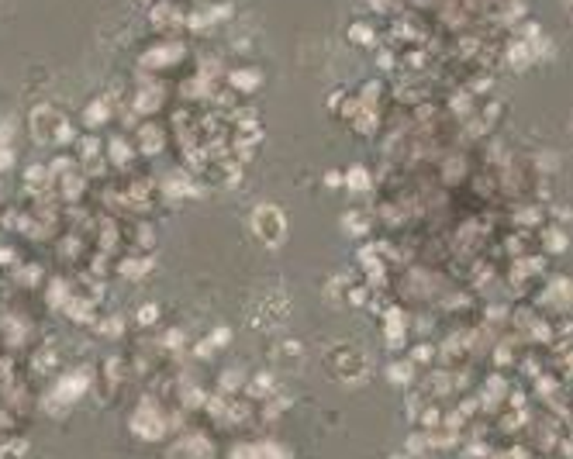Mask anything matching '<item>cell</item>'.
I'll list each match as a JSON object with an SVG mask.
<instances>
[{
    "mask_svg": "<svg viewBox=\"0 0 573 459\" xmlns=\"http://www.w3.org/2000/svg\"><path fill=\"white\" fill-rule=\"evenodd\" d=\"M11 159H14L11 149H0V170H7V166H11Z\"/></svg>",
    "mask_w": 573,
    "mask_h": 459,
    "instance_id": "obj_10",
    "label": "cell"
},
{
    "mask_svg": "<svg viewBox=\"0 0 573 459\" xmlns=\"http://www.w3.org/2000/svg\"><path fill=\"white\" fill-rule=\"evenodd\" d=\"M228 339H232V335H228V328H218V331H215V335H211L207 342H211V346H225Z\"/></svg>",
    "mask_w": 573,
    "mask_h": 459,
    "instance_id": "obj_9",
    "label": "cell"
},
{
    "mask_svg": "<svg viewBox=\"0 0 573 459\" xmlns=\"http://www.w3.org/2000/svg\"><path fill=\"white\" fill-rule=\"evenodd\" d=\"M325 183H331V187H339V183H342V176H339V173H329V176H325Z\"/></svg>",
    "mask_w": 573,
    "mask_h": 459,
    "instance_id": "obj_11",
    "label": "cell"
},
{
    "mask_svg": "<svg viewBox=\"0 0 573 459\" xmlns=\"http://www.w3.org/2000/svg\"><path fill=\"white\" fill-rule=\"evenodd\" d=\"M252 228H256V235H260L263 245L277 249L286 235L284 211H280V207H273V204H260V207H256V215H252Z\"/></svg>",
    "mask_w": 573,
    "mask_h": 459,
    "instance_id": "obj_1",
    "label": "cell"
},
{
    "mask_svg": "<svg viewBox=\"0 0 573 459\" xmlns=\"http://www.w3.org/2000/svg\"><path fill=\"white\" fill-rule=\"evenodd\" d=\"M346 183L363 190V187H366V173H363V170H349V173H346Z\"/></svg>",
    "mask_w": 573,
    "mask_h": 459,
    "instance_id": "obj_8",
    "label": "cell"
},
{
    "mask_svg": "<svg viewBox=\"0 0 573 459\" xmlns=\"http://www.w3.org/2000/svg\"><path fill=\"white\" fill-rule=\"evenodd\" d=\"M155 318H159V307H155V305H149V307H142V311H138V325H153Z\"/></svg>",
    "mask_w": 573,
    "mask_h": 459,
    "instance_id": "obj_7",
    "label": "cell"
},
{
    "mask_svg": "<svg viewBox=\"0 0 573 459\" xmlns=\"http://www.w3.org/2000/svg\"><path fill=\"white\" fill-rule=\"evenodd\" d=\"M84 391H87V376L73 373V376H66V380H59V387L48 393V408L63 411V408H69L76 397H84Z\"/></svg>",
    "mask_w": 573,
    "mask_h": 459,
    "instance_id": "obj_2",
    "label": "cell"
},
{
    "mask_svg": "<svg viewBox=\"0 0 573 459\" xmlns=\"http://www.w3.org/2000/svg\"><path fill=\"white\" fill-rule=\"evenodd\" d=\"M145 269H153V260H125L121 262V273L128 277V280H135L138 273H145Z\"/></svg>",
    "mask_w": 573,
    "mask_h": 459,
    "instance_id": "obj_6",
    "label": "cell"
},
{
    "mask_svg": "<svg viewBox=\"0 0 573 459\" xmlns=\"http://www.w3.org/2000/svg\"><path fill=\"white\" fill-rule=\"evenodd\" d=\"M394 459H411V456H394Z\"/></svg>",
    "mask_w": 573,
    "mask_h": 459,
    "instance_id": "obj_12",
    "label": "cell"
},
{
    "mask_svg": "<svg viewBox=\"0 0 573 459\" xmlns=\"http://www.w3.org/2000/svg\"><path fill=\"white\" fill-rule=\"evenodd\" d=\"M132 432L138 438H145V442H155V438H163V432H166V418L155 415L153 408L145 404V408H138V411H135Z\"/></svg>",
    "mask_w": 573,
    "mask_h": 459,
    "instance_id": "obj_3",
    "label": "cell"
},
{
    "mask_svg": "<svg viewBox=\"0 0 573 459\" xmlns=\"http://www.w3.org/2000/svg\"><path fill=\"white\" fill-rule=\"evenodd\" d=\"M273 391H277V384H273V376H269V373H260V376L249 384V393H252V397H269Z\"/></svg>",
    "mask_w": 573,
    "mask_h": 459,
    "instance_id": "obj_4",
    "label": "cell"
},
{
    "mask_svg": "<svg viewBox=\"0 0 573 459\" xmlns=\"http://www.w3.org/2000/svg\"><path fill=\"white\" fill-rule=\"evenodd\" d=\"M232 87L235 90H256L260 87V73H245V69L232 73Z\"/></svg>",
    "mask_w": 573,
    "mask_h": 459,
    "instance_id": "obj_5",
    "label": "cell"
}]
</instances>
